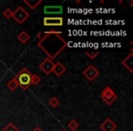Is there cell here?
<instances>
[{"label":"cell","instance_id":"1","mask_svg":"<svg viewBox=\"0 0 133 131\" xmlns=\"http://www.w3.org/2000/svg\"><path fill=\"white\" fill-rule=\"evenodd\" d=\"M62 32L50 30L43 34H37V37L39 39L37 46L48 56V58L55 59L65 48L68 46V42L61 37Z\"/></svg>","mask_w":133,"mask_h":131},{"label":"cell","instance_id":"2","mask_svg":"<svg viewBox=\"0 0 133 131\" xmlns=\"http://www.w3.org/2000/svg\"><path fill=\"white\" fill-rule=\"evenodd\" d=\"M17 79L18 87H20L23 90H28V87L31 86L32 74L28 68H22L18 72V74L15 77Z\"/></svg>","mask_w":133,"mask_h":131},{"label":"cell","instance_id":"3","mask_svg":"<svg viewBox=\"0 0 133 131\" xmlns=\"http://www.w3.org/2000/svg\"><path fill=\"white\" fill-rule=\"evenodd\" d=\"M100 98H101V100L104 103H106L107 105L109 106L118 98V96H117L116 93L111 89V87H106L105 88L101 91Z\"/></svg>","mask_w":133,"mask_h":131},{"label":"cell","instance_id":"4","mask_svg":"<svg viewBox=\"0 0 133 131\" xmlns=\"http://www.w3.org/2000/svg\"><path fill=\"white\" fill-rule=\"evenodd\" d=\"M12 17L17 21V24L21 25L29 17V13L23 6H18L15 11H13Z\"/></svg>","mask_w":133,"mask_h":131},{"label":"cell","instance_id":"5","mask_svg":"<svg viewBox=\"0 0 133 131\" xmlns=\"http://www.w3.org/2000/svg\"><path fill=\"white\" fill-rule=\"evenodd\" d=\"M43 25L45 26H62L64 25V18L62 17H45L43 18Z\"/></svg>","mask_w":133,"mask_h":131},{"label":"cell","instance_id":"6","mask_svg":"<svg viewBox=\"0 0 133 131\" xmlns=\"http://www.w3.org/2000/svg\"><path fill=\"white\" fill-rule=\"evenodd\" d=\"M82 74H83V76L85 77L88 80H89V81H93L97 77H98V75H99V71H98V69L93 66V65H89V66H88V67L84 69V71H83Z\"/></svg>","mask_w":133,"mask_h":131},{"label":"cell","instance_id":"7","mask_svg":"<svg viewBox=\"0 0 133 131\" xmlns=\"http://www.w3.org/2000/svg\"><path fill=\"white\" fill-rule=\"evenodd\" d=\"M54 65H55V63H53V61H52L51 59L46 58L39 64L38 67L40 68L41 71L44 72V74L46 75V76H48V75L52 72V70H53Z\"/></svg>","mask_w":133,"mask_h":131},{"label":"cell","instance_id":"8","mask_svg":"<svg viewBox=\"0 0 133 131\" xmlns=\"http://www.w3.org/2000/svg\"><path fill=\"white\" fill-rule=\"evenodd\" d=\"M45 15H61L63 13L62 6H45Z\"/></svg>","mask_w":133,"mask_h":131},{"label":"cell","instance_id":"9","mask_svg":"<svg viewBox=\"0 0 133 131\" xmlns=\"http://www.w3.org/2000/svg\"><path fill=\"white\" fill-rule=\"evenodd\" d=\"M121 64L129 73H133V53L130 52L123 60L121 61Z\"/></svg>","mask_w":133,"mask_h":131},{"label":"cell","instance_id":"10","mask_svg":"<svg viewBox=\"0 0 133 131\" xmlns=\"http://www.w3.org/2000/svg\"><path fill=\"white\" fill-rule=\"evenodd\" d=\"M99 127L102 131H114L117 128V125L110 118H107L103 123L100 124Z\"/></svg>","mask_w":133,"mask_h":131},{"label":"cell","instance_id":"11","mask_svg":"<svg viewBox=\"0 0 133 131\" xmlns=\"http://www.w3.org/2000/svg\"><path fill=\"white\" fill-rule=\"evenodd\" d=\"M66 67H65L62 63L57 62V63H55V65H54L52 72H53L57 77H61L65 72H66Z\"/></svg>","mask_w":133,"mask_h":131},{"label":"cell","instance_id":"12","mask_svg":"<svg viewBox=\"0 0 133 131\" xmlns=\"http://www.w3.org/2000/svg\"><path fill=\"white\" fill-rule=\"evenodd\" d=\"M23 2L30 8V9L34 10L43 2L42 0H23Z\"/></svg>","mask_w":133,"mask_h":131},{"label":"cell","instance_id":"13","mask_svg":"<svg viewBox=\"0 0 133 131\" xmlns=\"http://www.w3.org/2000/svg\"><path fill=\"white\" fill-rule=\"evenodd\" d=\"M29 38H30L29 35H28L26 31H21L20 33L18 34V36H17V39H18L22 44H26V43L29 40Z\"/></svg>","mask_w":133,"mask_h":131},{"label":"cell","instance_id":"14","mask_svg":"<svg viewBox=\"0 0 133 131\" xmlns=\"http://www.w3.org/2000/svg\"><path fill=\"white\" fill-rule=\"evenodd\" d=\"M6 87H8V88L11 91L16 90V89L18 87V84H17V79H16L15 78H13L11 80H9V81L6 83Z\"/></svg>","mask_w":133,"mask_h":131},{"label":"cell","instance_id":"15","mask_svg":"<svg viewBox=\"0 0 133 131\" xmlns=\"http://www.w3.org/2000/svg\"><path fill=\"white\" fill-rule=\"evenodd\" d=\"M85 54L89 57V58L93 60V59H95L98 55H99V52L96 49H89V50H87V51L85 52Z\"/></svg>","mask_w":133,"mask_h":131},{"label":"cell","instance_id":"16","mask_svg":"<svg viewBox=\"0 0 133 131\" xmlns=\"http://www.w3.org/2000/svg\"><path fill=\"white\" fill-rule=\"evenodd\" d=\"M2 131H19V129L17 128L12 122H9V123L3 128Z\"/></svg>","mask_w":133,"mask_h":131},{"label":"cell","instance_id":"17","mask_svg":"<svg viewBox=\"0 0 133 131\" xmlns=\"http://www.w3.org/2000/svg\"><path fill=\"white\" fill-rule=\"evenodd\" d=\"M78 127H79V124L78 123V121H76L75 119H72L69 121V127L71 129L72 131H75L77 130V129L78 128Z\"/></svg>","mask_w":133,"mask_h":131},{"label":"cell","instance_id":"18","mask_svg":"<svg viewBox=\"0 0 133 131\" xmlns=\"http://www.w3.org/2000/svg\"><path fill=\"white\" fill-rule=\"evenodd\" d=\"M59 103H60V102H59V100L57 99V98H55V96H54V98H50L49 101H48L49 106L53 107V108H56V107L59 105Z\"/></svg>","mask_w":133,"mask_h":131},{"label":"cell","instance_id":"19","mask_svg":"<svg viewBox=\"0 0 133 131\" xmlns=\"http://www.w3.org/2000/svg\"><path fill=\"white\" fill-rule=\"evenodd\" d=\"M41 81V78L37 76V74H34L32 75V78H31V85L34 86H37Z\"/></svg>","mask_w":133,"mask_h":131},{"label":"cell","instance_id":"20","mask_svg":"<svg viewBox=\"0 0 133 131\" xmlns=\"http://www.w3.org/2000/svg\"><path fill=\"white\" fill-rule=\"evenodd\" d=\"M3 16L8 19L11 18L12 16H13V11H12L10 8H6V9L4 10V12H3Z\"/></svg>","mask_w":133,"mask_h":131},{"label":"cell","instance_id":"21","mask_svg":"<svg viewBox=\"0 0 133 131\" xmlns=\"http://www.w3.org/2000/svg\"><path fill=\"white\" fill-rule=\"evenodd\" d=\"M32 131H43V129H42V128H40L39 127H36L35 128H34Z\"/></svg>","mask_w":133,"mask_h":131},{"label":"cell","instance_id":"22","mask_svg":"<svg viewBox=\"0 0 133 131\" xmlns=\"http://www.w3.org/2000/svg\"><path fill=\"white\" fill-rule=\"evenodd\" d=\"M62 131H66V130H65V129H64V130H62Z\"/></svg>","mask_w":133,"mask_h":131}]
</instances>
